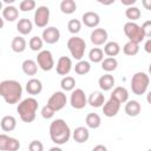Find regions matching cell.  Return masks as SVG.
<instances>
[{"instance_id":"obj_1","label":"cell","mask_w":151,"mask_h":151,"mask_svg":"<svg viewBox=\"0 0 151 151\" xmlns=\"http://www.w3.org/2000/svg\"><path fill=\"white\" fill-rule=\"evenodd\" d=\"M0 94L7 104H18L22 96L21 84L13 79L4 80L0 83Z\"/></svg>"},{"instance_id":"obj_2","label":"cell","mask_w":151,"mask_h":151,"mask_svg":"<svg viewBox=\"0 0 151 151\" xmlns=\"http://www.w3.org/2000/svg\"><path fill=\"white\" fill-rule=\"evenodd\" d=\"M51 140L57 145H63L71 138V130L64 119H54L50 125Z\"/></svg>"},{"instance_id":"obj_3","label":"cell","mask_w":151,"mask_h":151,"mask_svg":"<svg viewBox=\"0 0 151 151\" xmlns=\"http://www.w3.org/2000/svg\"><path fill=\"white\" fill-rule=\"evenodd\" d=\"M37 110H38V100L33 97H28L21 100L17 107L20 119L24 123H32L35 119Z\"/></svg>"},{"instance_id":"obj_4","label":"cell","mask_w":151,"mask_h":151,"mask_svg":"<svg viewBox=\"0 0 151 151\" xmlns=\"http://www.w3.org/2000/svg\"><path fill=\"white\" fill-rule=\"evenodd\" d=\"M150 78L145 72H136L131 79V90L136 96H142L149 87Z\"/></svg>"},{"instance_id":"obj_5","label":"cell","mask_w":151,"mask_h":151,"mask_svg":"<svg viewBox=\"0 0 151 151\" xmlns=\"http://www.w3.org/2000/svg\"><path fill=\"white\" fill-rule=\"evenodd\" d=\"M67 48L71 53V55L77 59L81 60L84 54H85V48H86V42L83 38L79 37H71L67 40Z\"/></svg>"},{"instance_id":"obj_6","label":"cell","mask_w":151,"mask_h":151,"mask_svg":"<svg viewBox=\"0 0 151 151\" xmlns=\"http://www.w3.org/2000/svg\"><path fill=\"white\" fill-rule=\"evenodd\" d=\"M124 33L125 35L129 38V40L131 41H134V42H140L144 38H145V34H144V31L142 28V26H139L138 24H136L134 21H129L124 25Z\"/></svg>"},{"instance_id":"obj_7","label":"cell","mask_w":151,"mask_h":151,"mask_svg":"<svg viewBox=\"0 0 151 151\" xmlns=\"http://www.w3.org/2000/svg\"><path fill=\"white\" fill-rule=\"evenodd\" d=\"M37 63H38V66L42 71H46V72L51 71L54 67V59H53L51 51H48V50L39 51L38 55H37Z\"/></svg>"},{"instance_id":"obj_8","label":"cell","mask_w":151,"mask_h":151,"mask_svg":"<svg viewBox=\"0 0 151 151\" xmlns=\"http://www.w3.org/2000/svg\"><path fill=\"white\" fill-rule=\"evenodd\" d=\"M50 21V8L47 6H39L34 12V24L39 28L47 26Z\"/></svg>"},{"instance_id":"obj_9","label":"cell","mask_w":151,"mask_h":151,"mask_svg":"<svg viewBox=\"0 0 151 151\" xmlns=\"http://www.w3.org/2000/svg\"><path fill=\"white\" fill-rule=\"evenodd\" d=\"M70 104L73 109L76 110H81L85 107L87 103V98L85 96V92L81 88H76L72 91L71 93V98H70Z\"/></svg>"},{"instance_id":"obj_10","label":"cell","mask_w":151,"mask_h":151,"mask_svg":"<svg viewBox=\"0 0 151 151\" xmlns=\"http://www.w3.org/2000/svg\"><path fill=\"white\" fill-rule=\"evenodd\" d=\"M20 149V142L17 138L9 137L5 133L0 134V150L2 151H17Z\"/></svg>"},{"instance_id":"obj_11","label":"cell","mask_w":151,"mask_h":151,"mask_svg":"<svg viewBox=\"0 0 151 151\" xmlns=\"http://www.w3.org/2000/svg\"><path fill=\"white\" fill-rule=\"evenodd\" d=\"M66 103H67V99H66V94L64 93V91H57V92H54L50 97V99L47 101V104L50 106H52L55 111L63 110L65 107Z\"/></svg>"},{"instance_id":"obj_12","label":"cell","mask_w":151,"mask_h":151,"mask_svg":"<svg viewBox=\"0 0 151 151\" xmlns=\"http://www.w3.org/2000/svg\"><path fill=\"white\" fill-rule=\"evenodd\" d=\"M120 104L122 103L118 101L116 98L110 97V99L106 103H104V105H103V113H104V116H106L109 118L117 116V113L120 110Z\"/></svg>"},{"instance_id":"obj_13","label":"cell","mask_w":151,"mask_h":151,"mask_svg":"<svg viewBox=\"0 0 151 151\" xmlns=\"http://www.w3.org/2000/svg\"><path fill=\"white\" fill-rule=\"evenodd\" d=\"M41 38L46 44H50V45L55 44L60 39V31L54 26H50L42 31Z\"/></svg>"},{"instance_id":"obj_14","label":"cell","mask_w":151,"mask_h":151,"mask_svg":"<svg viewBox=\"0 0 151 151\" xmlns=\"http://www.w3.org/2000/svg\"><path fill=\"white\" fill-rule=\"evenodd\" d=\"M107 32L106 29L104 28H94L92 32H91V35H90V39H91V42L96 46H100V45H104L106 44L107 41Z\"/></svg>"},{"instance_id":"obj_15","label":"cell","mask_w":151,"mask_h":151,"mask_svg":"<svg viewBox=\"0 0 151 151\" xmlns=\"http://www.w3.org/2000/svg\"><path fill=\"white\" fill-rule=\"evenodd\" d=\"M57 73L59 76H67L70 73V71L72 70V60L68 57H60L57 61V66H55Z\"/></svg>"},{"instance_id":"obj_16","label":"cell","mask_w":151,"mask_h":151,"mask_svg":"<svg viewBox=\"0 0 151 151\" xmlns=\"http://www.w3.org/2000/svg\"><path fill=\"white\" fill-rule=\"evenodd\" d=\"M81 19H83V24H84L85 26L90 27V28L97 27V26L99 25V22H100V17H99V14L96 13V12H91V11H90V12H85V13L83 14Z\"/></svg>"},{"instance_id":"obj_17","label":"cell","mask_w":151,"mask_h":151,"mask_svg":"<svg viewBox=\"0 0 151 151\" xmlns=\"http://www.w3.org/2000/svg\"><path fill=\"white\" fill-rule=\"evenodd\" d=\"M25 88H26L28 94L37 96V94H39L42 91V83L39 79H37V78H32V79H29L26 83Z\"/></svg>"},{"instance_id":"obj_18","label":"cell","mask_w":151,"mask_h":151,"mask_svg":"<svg viewBox=\"0 0 151 151\" xmlns=\"http://www.w3.org/2000/svg\"><path fill=\"white\" fill-rule=\"evenodd\" d=\"M87 103H88V105L92 106V107H100V106H103L104 103H105V97H104V94H103L100 91H94V92H92V93L88 96Z\"/></svg>"},{"instance_id":"obj_19","label":"cell","mask_w":151,"mask_h":151,"mask_svg":"<svg viewBox=\"0 0 151 151\" xmlns=\"http://www.w3.org/2000/svg\"><path fill=\"white\" fill-rule=\"evenodd\" d=\"M72 137H73L74 142L81 144V143H85V142L88 140V138H90V132H88V130H87L86 127L79 126V127H76V129H74Z\"/></svg>"},{"instance_id":"obj_20","label":"cell","mask_w":151,"mask_h":151,"mask_svg":"<svg viewBox=\"0 0 151 151\" xmlns=\"http://www.w3.org/2000/svg\"><path fill=\"white\" fill-rule=\"evenodd\" d=\"M32 28H33V22L27 19V18H22L18 21L17 24V31L21 34V35H27L32 32Z\"/></svg>"},{"instance_id":"obj_21","label":"cell","mask_w":151,"mask_h":151,"mask_svg":"<svg viewBox=\"0 0 151 151\" xmlns=\"http://www.w3.org/2000/svg\"><path fill=\"white\" fill-rule=\"evenodd\" d=\"M19 17V9L15 7V6H12V5H7L4 7L2 9V18L4 20H7V21H15Z\"/></svg>"},{"instance_id":"obj_22","label":"cell","mask_w":151,"mask_h":151,"mask_svg":"<svg viewBox=\"0 0 151 151\" xmlns=\"http://www.w3.org/2000/svg\"><path fill=\"white\" fill-rule=\"evenodd\" d=\"M114 83H116V80H114L113 76L110 74V73H106V74L101 76L98 80V85L103 91H110L113 87Z\"/></svg>"},{"instance_id":"obj_23","label":"cell","mask_w":151,"mask_h":151,"mask_svg":"<svg viewBox=\"0 0 151 151\" xmlns=\"http://www.w3.org/2000/svg\"><path fill=\"white\" fill-rule=\"evenodd\" d=\"M142 106L137 100H127L125 104V113L129 117H137L140 113Z\"/></svg>"},{"instance_id":"obj_24","label":"cell","mask_w":151,"mask_h":151,"mask_svg":"<svg viewBox=\"0 0 151 151\" xmlns=\"http://www.w3.org/2000/svg\"><path fill=\"white\" fill-rule=\"evenodd\" d=\"M1 130L5 132H11L17 127V119L13 116H4L0 122Z\"/></svg>"},{"instance_id":"obj_25","label":"cell","mask_w":151,"mask_h":151,"mask_svg":"<svg viewBox=\"0 0 151 151\" xmlns=\"http://www.w3.org/2000/svg\"><path fill=\"white\" fill-rule=\"evenodd\" d=\"M22 72L27 76H35L38 72V63L32 59H26L21 65Z\"/></svg>"},{"instance_id":"obj_26","label":"cell","mask_w":151,"mask_h":151,"mask_svg":"<svg viewBox=\"0 0 151 151\" xmlns=\"http://www.w3.org/2000/svg\"><path fill=\"white\" fill-rule=\"evenodd\" d=\"M111 97L116 98L118 101H120L122 104H124V103H126L129 100V91L125 87H123V86H117L112 91Z\"/></svg>"},{"instance_id":"obj_27","label":"cell","mask_w":151,"mask_h":151,"mask_svg":"<svg viewBox=\"0 0 151 151\" xmlns=\"http://www.w3.org/2000/svg\"><path fill=\"white\" fill-rule=\"evenodd\" d=\"M26 45H27V42H26L25 38L18 35V37H14L13 38L12 44H11V47H12V51L13 52L21 53V52H24L26 50Z\"/></svg>"},{"instance_id":"obj_28","label":"cell","mask_w":151,"mask_h":151,"mask_svg":"<svg viewBox=\"0 0 151 151\" xmlns=\"http://www.w3.org/2000/svg\"><path fill=\"white\" fill-rule=\"evenodd\" d=\"M120 52V46L116 41H109L104 45V53L107 57H116Z\"/></svg>"},{"instance_id":"obj_29","label":"cell","mask_w":151,"mask_h":151,"mask_svg":"<svg viewBox=\"0 0 151 151\" xmlns=\"http://www.w3.org/2000/svg\"><path fill=\"white\" fill-rule=\"evenodd\" d=\"M85 123L90 129H98L101 124V118L97 113H88L85 118Z\"/></svg>"},{"instance_id":"obj_30","label":"cell","mask_w":151,"mask_h":151,"mask_svg":"<svg viewBox=\"0 0 151 151\" xmlns=\"http://www.w3.org/2000/svg\"><path fill=\"white\" fill-rule=\"evenodd\" d=\"M104 51L99 47H93L90 52H88V59L90 61L97 64V63H101L104 60Z\"/></svg>"},{"instance_id":"obj_31","label":"cell","mask_w":151,"mask_h":151,"mask_svg":"<svg viewBox=\"0 0 151 151\" xmlns=\"http://www.w3.org/2000/svg\"><path fill=\"white\" fill-rule=\"evenodd\" d=\"M77 9V4L74 0H63L60 2V11L64 14H72Z\"/></svg>"},{"instance_id":"obj_32","label":"cell","mask_w":151,"mask_h":151,"mask_svg":"<svg viewBox=\"0 0 151 151\" xmlns=\"http://www.w3.org/2000/svg\"><path fill=\"white\" fill-rule=\"evenodd\" d=\"M123 52H124V54H126V55L133 57V55H136V54L139 52V44L129 40V41L124 45V47H123Z\"/></svg>"},{"instance_id":"obj_33","label":"cell","mask_w":151,"mask_h":151,"mask_svg":"<svg viewBox=\"0 0 151 151\" xmlns=\"http://www.w3.org/2000/svg\"><path fill=\"white\" fill-rule=\"evenodd\" d=\"M118 66V61L114 57H107L101 61V68L106 72H112L117 68Z\"/></svg>"},{"instance_id":"obj_34","label":"cell","mask_w":151,"mask_h":151,"mask_svg":"<svg viewBox=\"0 0 151 151\" xmlns=\"http://www.w3.org/2000/svg\"><path fill=\"white\" fill-rule=\"evenodd\" d=\"M91 71V64L86 60H79L74 66V72L79 76L87 74Z\"/></svg>"},{"instance_id":"obj_35","label":"cell","mask_w":151,"mask_h":151,"mask_svg":"<svg viewBox=\"0 0 151 151\" xmlns=\"http://www.w3.org/2000/svg\"><path fill=\"white\" fill-rule=\"evenodd\" d=\"M60 86H61L63 91H66V92L73 91L74 87H76V80H74V78L71 77V76H65V77L61 79V81H60Z\"/></svg>"},{"instance_id":"obj_36","label":"cell","mask_w":151,"mask_h":151,"mask_svg":"<svg viewBox=\"0 0 151 151\" xmlns=\"http://www.w3.org/2000/svg\"><path fill=\"white\" fill-rule=\"evenodd\" d=\"M125 15H126V18L130 21H136V20H138L140 18L142 13H140V9L138 7H136V6H129L126 8V11H125Z\"/></svg>"},{"instance_id":"obj_37","label":"cell","mask_w":151,"mask_h":151,"mask_svg":"<svg viewBox=\"0 0 151 151\" xmlns=\"http://www.w3.org/2000/svg\"><path fill=\"white\" fill-rule=\"evenodd\" d=\"M44 42H45V41L42 40V38L34 35V37H32V38L29 39V41H28V46H29V48H31L32 51L38 52V51H41Z\"/></svg>"},{"instance_id":"obj_38","label":"cell","mask_w":151,"mask_h":151,"mask_svg":"<svg viewBox=\"0 0 151 151\" xmlns=\"http://www.w3.org/2000/svg\"><path fill=\"white\" fill-rule=\"evenodd\" d=\"M67 29L70 33L72 34H77L80 32L81 29V22L78 20V19H71L68 22H67Z\"/></svg>"},{"instance_id":"obj_39","label":"cell","mask_w":151,"mask_h":151,"mask_svg":"<svg viewBox=\"0 0 151 151\" xmlns=\"http://www.w3.org/2000/svg\"><path fill=\"white\" fill-rule=\"evenodd\" d=\"M35 1L34 0H22L19 4V9L21 12H31L35 9Z\"/></svg>"},{"instance_id":"obj_40","label":"cell","mask_w":151,"mask_h":151,"mask_svg":"<svg viewBox=\"0 0 151 151\" xmlns=\"http://www.w3.org/2000/svg\"><path fill=\"white\" fill-rule=\"evenodd\" d=\"M54 113H55V110H54L52 106H50L48 104L45 105V106L41 109V117H42L44 119H51V118L54 116Z\"/></svg>"},{"instance_id":"obj_41","label":"cell","mask_w":151,"mask_h":151,"mask_svg":"<svg viewBox=\"0 0 151 151\" xmlns=\"http://www.w3.org/2000/svg\"><path fill=\"white\" fill-rule=\"evenodd\" d=\"M28 149L31 151H42L44 150V145L40 140H32L28 145Z\"/></svg>"},{"instance_id":"obj_42","label":"cell","mask_w":151,"mask_h":151,"mask_svg":"<svg viewBox=\"0 0 151 151\" xmlns=\"http://www.w3.org/2000/svg\"><path fill=\"white\" fill-rule=\"evenodd\" d=\"M142 28H143V31H144L145 38H151V20L145 21V22L142 25Z\"/></svg>"},{"instance_id":"obj_43","label":"cell","mask_w":151,"mask_h":151,"mask_svg":"<svg viewBox=\"0 0 151 151\" xmlns=\"http://www.w3.org/2000/svg\"><path fill=\"white\" fill-rule=\"evenodd\" d=\"M144 50H145L146 53H150V54H151V38L145 41V44H144Z\"/></svg>"},{"instance_id":"obj_44","label":"cell","mask_w":151,"mask_h":151,"mask_svg":"<svg viewBox=\"0 0 151 151\" xmlns=\"http://www.w3.org/2000/svg\"><path fill=\"white\" fill-rule=\"evenodd\" d=\"M143 7L147 11H151V0H142Z\"/></svg>"},{"instance_id":"obj_45","label":"cell","mask_w":151,"mask_h":151,"mask_svg":"<svg viewBox=\"0 0 151 151\" xmlns=\"http://www.w3.org/2000/svg\"><path fill=\"white\" fill-rule=\"evenodd\" d=\"M120 2L124 5V6H133L136 2H137V0H120Z\"/></svg>"},{"instance_id":"obj_46","label":"cell","mask_w":151,"mask_h":151,"mask_svg":"<svg viewBox=\"0 0 151 151\" xmlns=\"http://www.w3.org/2000/svg\"><path fill=\"white\" fill-rule=\"evenodd\" d=\"M96 1L99 2V4H101V5H104V6H110V5L114 4L116 0H96Z\"/></svg>"},{"instance_id":"obj_47","label":"cell","mask_w":151,"mask_h":151,"mask_svg":"<svg viewBox=\"0 0 151 151\" xmlns=\"http://www.w3.org/2000/svg\"><path fill=\"white\" fill-rule=\"evenodd\" d=\"M98 150L106 151L107 149H106V146H104V145H97V146H94V147H93V151H98Z\"/></svg>"},{"instance_id":"obj_48","label":"cell","mask_w":151,"mask_h":151,"mask_svg":"<svg viewBox=\"0 0 151 151\" xmlns=\"http://www.w3.org/2000/svg\"><path fill=\"white\" fill-rule=\"evenodd\" d=\"M146 100H147L149 104H151V91L147 93V96H146Z\"/></svg>"},{"instance_id":"obj_49","label":"cell","mask_w":151,"mask_h":151,"mask_svg":"<svg viewBox=\"0 0 151 151\" xmlns=\"http://www.w3.org/2000/svg\"><path fill=\"white\" fill-rule=\"evenodd\" d=\"M15 0H2V2H5V4H7V5H11V4H13Z\"/></svg>"},{"instance_id":"obj_50","label":"cell","mask_w":151,"mask_h":151,"mask_svg":"<svg viewBox=\"0 0 151 151\" xmlns=\"http://www.w3.org/2000/svg\"><path fill=\"white\" fill-rule=\"evenodd\" d=\"M50 150H51V151H55V150H57V151H60V147H51Z\"/></svg>"},{"instance_id":"obj_51","label":"cell","mask_w":151,"mask_h":151,"mask_svg":"<svg viewBox=\"0 0 151 151\" xmlns=\"http://www.w3.org/2000/svg\"><path fill=\"white\" fill-rule=\"evenodd\" d=\"M149 73H150V76H151V64H150V66H149Z\"/></svg>"}]
</instances>
